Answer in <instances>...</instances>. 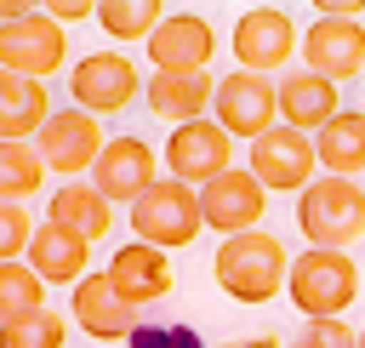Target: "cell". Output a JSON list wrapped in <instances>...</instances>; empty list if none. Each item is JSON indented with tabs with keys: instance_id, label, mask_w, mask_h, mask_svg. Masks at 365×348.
<instances>
[{
	"instance_id": "e0dca14e",
	"label": "cell",
	"mask_w": 365,
	"mask_h": 348,
	"mask_svg": "<svg viewBox=\"0 0 365 348\" xmlns=\"http://www.w3.org/2000/svg\"><path fill=\"white\" fill-rule=\"evenodd\" d=\"M68 314H74V325H80L91 342H125V337L143 325L137 308L120 302V291L108 285V274H86V280L68 291Z\"/></svg>"
},
{
	"instance_id": "d6a6232c",
	"label": "cell",
	"mask_w": 365,
	"mask_h": 348,
	"mask_svg": "<svg viewBox=\"0 0 365 348\" xmlns=\"http://www.w3.org/2000/svg\"><path fill=\"white\" fill-rule=\"evenodd\" d=\"M211 348H279V337H245V342H211Z\"/></svg>"
},
{
	"instance_id": "4dcf8cb0",
	"label": "cell",
	"mask_w": 365,
	"mask_h": 348,
	"mask_svg": "<svg viewBox=\"0 0 365 348\" xmlns=\"http://www.w3.org/2000/svg\"><path fill=\"white\" fill-rule=\"evenodd\" d=\"M46 17H51L57 29H63V23H80V17H91V0H51Z\"/></svg>"
},
{
	"instance_id": "7402d4cb",
	"label": "cell",
	"mask_w": 365,
	"mask_h": 348,
	"mask_svg": "<svg viewBox=\"0 0 365 348\" xmlns=\"http://www.w3.org/2000/svg\"><path fill=\"white\" fill-rule=\"evenodd\" d=\"M46 222H57V228H68L74 240L97 245V240H108V228H114V205H108L91 183H63V188L46 200Z\"/></svg>"
},
{
	"instance_id": "484cf974",
	"label": "cell",
	"mask_w": 365,
	"mask_h": 348,
	"mask_svg": "<svg viewBox=\"0 0 365 348\" xmlns=\"http://www.w3.org/2000/svg\"><path fill=\"white\" fill-rule=\"evenodd\" d=\"M63 342H68V319L51 302L11 319V325H0V348H63Z\"/></svg>"
},
{
	"instance_id": "7c38bea8",
	"label": "cell",
	"mask_w": 365,
	"mask_h": 348,
	"mask_svg": "<svg viewBox=\"0 0 365 348\" xmlns=\"http://www.w3.org/2000/svg\"><path fill=\"white\" fill-rule=\"evenodd\" d=\"M160 183V148H148V137H108L97 165H91V188L108 205H131Z\"/></svg>"
},
{
	"instance_id": "ffe728a7",
	"label": "cell",
	"mask_w": 365,
	"mask_h": 348,
	"mask_svg": "<svg viewBox=\"0 0 365 348\" xmlns=\"http://www.w3.org/2000/svg\"><path fill=\"white\" fill-rule=\"evenodd\" d=\"M211 91H217V74L211 68H200V74H148V86H143L148 114L165 120V126L211 120Z\"/></svg>"
},
{
	"instance_id": "d6986e66",
	"label": "cell",
	"mask_w": 365,
	"mask_h": 348,
	"mask_svg": "<svg viewBox=\"0 0 365 348\" xmlns=\"http://www.w3.org/2000/svg\"><path fill=\"white\" fill-rule=\"evenodd\" d=\"M274 108H279V126L314 137L331 114H342V97H336L331 80H319V74H308V68H291V74L274 80Z\"/></svg>"
},
{
	"instance_id": "4316f807",
	"label": "cell",
	"mask_w": 365,
	"mask_h": 348,
	"mask_svg": "<svg viewBox=\"0 0 365 348\" xmlns=\"http://www.w3.org/2000/svg\"><path fill=\"white\" fill-rule=\"evenodd\" d=\"M46 308V285L29 274V262H0V325Z\"/></svg>"
},
{
	"instance_id": "83f0119b",
	"label": "cell",
	"mask_w": 365,
	"mask_h": 348,
	"mask_svg": "<svg viewBox=\"0 0 365 348\" xmlns=\"http://www.w3.org/2000/svg\"><path fill=\"white\" fill-rule=\"evenodd\" d=\"M29 234H34V217H29V205H11V200H0V262H23V251H29Z\"/></svg>"
},
{
	"instance_id": "603a6c76",
	"label": "cell",
	"mask_w": 365,
	"mask_h": 348,
	"mask_svg": "<svg viewBox=\"0 0 365 348\" xmlns=\"http://www.w3.org/2000/svg\"><path fill=\"white\" fill-rule=\"evenodd\" d=\"M51 120V97L40 80L0 68V143H34V131Z\"/></svg>"
},
{
	"instance_id": "8fae6325",
	"label": "cell",
	"mask_w": 365,
	"mask_h": 348,
	"mask_svg": "<svg viewBox=\"0 0 365 348\" xmlns=\"http://www.w3.org/2000/svg\"><path fill=\"white\" fill-rule=\"evenodd\" d=\"M234 63L245 68V74H274V68H285L291 63V51H297V23H291V11L285 6H251V11H240V23H234Z\"/></svg>"
},
{
	"instance_id": "1f68e13d",
	"label": "cell",
	"mask_w": 365,
	"mask_h": 348,
	"mask_svg": "<svg viewBox=\"0 0 365 348\" xmlns=\"http://www.w3.org/2000/svg\"><path fill=\"white\" fill-rule=\"evenodd\" d=\"M29 11H34V6H23V0H0V29L17 23V17H29Z\"/></svg>"
},
{
	"instance_id": "9c48e42d",
	"label": "cell",
	"mask_w": 365,
	"mask_h": 348,
	"mask_svg": "<svg viewBox=\"0 0 365 348\" xmlns=\"http://www.w3.org/2000/svg\"><path fill=\"white\" fill-rule=\"evenodd\" d=\"M103 143H108V137H103V120L80 114V108H51V120L34 131V154H40V165L57 171V177H68V183H80V171L97 165Z\"/></svg>"
},
{
	"instance_id": "f1b7e54d",
	"label": "cell",
	"mask_w": 365,
	"mask_h": 348,
	"mask_svg": "<svg viewBox=\"0 0 365 348\" xmlns=\"http://www.w3.org/2000/svg\"><path fill=\"white\" fill-rule=\"evenodd\" d=\"M279 348H354V325L348 319H302V331Z\"/></svg>"
},
{
	"instance_id": "5b68a950",
	"label": "cell",
	"mask_w": 365,
	"mask_h": 348,
	"mask_svg": "<svg viewBox=\"0 0 365 348\" xmlns=\"http://www.w3.org/2000/svg\"><path fill=\"white\" fill-rule=\"evenodd\" d=\"M68 97L80 114L103 120V114H125L137 97H143V74L125 51H86L74 68H68Z\"/></svg>"
},
{
	"instance_id": "e575fe53",
	"label": "cell",
	"mask_w": 365,
	"mask_h": 348,
	"mask_svg": "<svg viewBox=\"0 0 365 348\" xmlns=\"http://www.w3.org/2000/svg\"><path fill=\"white\" fill-rule=\"evenodd\" d=\"M359 297H365V268H359Z\"/></svg>"
},
{
	"instance_id": "ac0fdd59",
	"label": "cell",
	"mask_w": 365,
	"mask_h": 348,
	"mask_svg": "<svg viewBox=\"0 0 365 348\" xmlns=\"http://www.w3.org/2000/svg\"><path fill=\"white\" fill-rule=\"evenodd\" d=\"M23 262H29V274H34L46 291H51V285H68V291H74V285L91 274V245L74 240V234L57 228V222H34Z\"/></svg>"
},
{
	"instance_id": "5bb4252c",
	"label": "cell",
	"mask_w": 365,
	"mask_h": 348,
	"mask_svg": "<svg viewBox=\"0 0 365 348\" xmlns=\"http://www.w3.org/2000/svg\"><path fill=\"white\" fill-rule=\"evenodd\" d=\"M262 211H268V194H262V183H257L245 165H228L222 177H211V183L200 188V222L217 228L222 240L262 228Z\"/></svg>"
},
{
	"instance_id": "52a82bcc",
	"label": "cell",
	"mask_w": 365,
	"mask_h": 348,
	"mask_svg": "<svg viewBox=\"0 0 365 348\" xmlns=\"http://www.w3.org/2000/svg\"><path fill=\"white\" fill-rule=\"evenodd\" d=\"M211 126H222L234 143H257L262 131H274V126H279L274 80L245 74V68L222 74V80H217V91H211Z\"/></svg>"
},
{
	"instance_id": "8992f818",
	"label": "cell",
	"mask_w": 365,
	"mask_h": 348,
	"mask_svg": "<svg viewBox=\"0 0 365 348\" xmlns=\"http://www.w3.org/2000/svg\"><path fill=\"white\" fill-rule=\"evenodd\" d=\"M160 165H165L171 183H182V188L200 194L211 177H222V171L234 165V137H228L222 126H211V120L171 126V137H165V148H160Z\"/></svg>"
},
{
	"instance_id": "cb8c5ba5",
	"label": "cell",
	"mask_w": 365,
	"mask_h": 348,
	"mask_svg": "<svg viewBox=\"0 0 365 348\" xmlns=\"http://www.w3.org/2000/svg\"><path fill=\"white\" fill-rule=\"evenodd\" d=\"M91 17L103 23L108 40L131 46V40H148V34H154V23L165 17V6H160V0H97Z\"/></svg>"
},
{
	"instance_id": "2e32d148",
	"label": "cell",
	"mask_w": 365,
	"mask_h": 348,
	"mask_svg": "<svg viewBox=\"0 0 365 348\" xmlns=\"http://www.w3.org/2000/svg\"><path fill=\"white\" fill-rule=\"evenodd\" d=\"M108 285L120 291V302H131V308H148V302H165L171 291H177V268H171V257L165 251H154V245H120L114 257H108Z\"/></svg>"
},
{
	"instance_id": "7a4b0ae2",
	"label": "cell",
	"mask_w": 365,
	"mask_h": 348,
	"mask_svg": "<svg viewBox=\"0 0 365 348\" xmlns=\"http://www.w3.org/2000/svg\"><path fill=\"white\" fill-rule=\"evenodd\" d=\"M285 297L302 319H342L359 302V262L348 251H297L285 268Z\"/></svg>"
},
{
	"instance_id": "d4e9b609",
	"label": "cell",
	"mask_w": 365,
	"mask_h": 348,
	"mask_svg": "<svg viewBox=\"0 0 365 348\" xmlns=\"http://www.w3.org/2000/svg\"><path fill=\"white\" fill-rule=\"evenodd\" d=\"M40 183H46V165H40L34 143H0V200L23 205L40 194Z\"/></svg>"
},
{
	"instance_id": "836d02e7",
	"label": "cell",
	"mask_w": 365,
	"mask_h": 348,
	"mask_svg": "<svg viewBox=\"0 0 365 348\" xmlns=\"http://www.w3.org/2000/svg\"><path fill=\"white\" fill-rule=\"evenodd\" d=\"M354 348H365V325H359V331H354Z\"/></svg>"
},
{
	"instance_id": "3957f363",
	"label": "cell",
	"mask_w": 365,
	"mask_h": 348,
	"mask_svg": "<svg viewBox=\"0 0 365 348\" xmlns=\"http://www.w3.org/2000/svg\"><path fill=\"white\" fill-rule=\"evenodd\" d=\"M297 228L308 251H348L365 234V188L354 177H314L297 194Z\"/></svg>"
},
{
	"instance_id": "f546056e",
	"label": "cell",
	"mask_w": 365,
	"mask_h": 348,
	"mask_svg": "<svg viewBox=\"0 0 365 348\" xmlns=\"http://www.w3.org/2000/svg\"><path fill=\"white\" fill-rule=\"evenodd\" d=\"M125 348H205V342H200V331H188V325H137V331L125 337Z\"/></svg>"
},
{
	"instance_id": "9a60e30c",
	"label": "cell",
	"mask_w": 365,
	"mask_h": 348,
	"mask_svg": "<svg viewBox=\"0 0 365 348\" xmlns=\"http://www.w3.org/2000/svg\"><path fill=\"white\" fill-rule=\"evenodd\" d=\"M297 51H302L308 74L342 86V80L365 74V23H348V17H314V23L297 34Z\"/></svg>"
},
{
	"instance_id": "d590c367",
	"label": "cell",
	"mask_w": 365,
	"mask_h": 348,
	"mask_svg": "<svg viewBox=\"0 0 365 348\" xmlns=\"http://www.w3.org/2000/svg\"><path fill=\"white\" fill-rule=\"evenodd\" d=\"M359 188H365V177H359Z\"/></svg>"
},
{
	"instance_id": "8d00e7d4",
	"label": "cell",
	"mask_w": 365,
	"mask_h": 348,
	"mask_svg": "<svg viewBox=\"0 0 365 348\" xmlns=\"http://www.w3.org/2000/svg\"><path fill=\"white\" fill-rule=\"evenodd\" d=\"M359 80H365V74H359Z\"/></svg>"
},
{
	"instance_id": "6da1fadb",
	"label": "cell",
	"mask_w": 365,
	"mask_h": 348,
	"mask_svg": "<svg viewBox=\"0 0 365 348\" xmlns=\"http://www.w3.org/2000/svg\"><path fill=\"white\" fill-rule=\"evenodd\" d=\"M285 240H274L268 228H251V234H234L217 245L211 257V280L222 285V297L234 302H274L285 291Z\"/></svg>"
},
{
	"instance_id": "4fadbf2b",
	"label": "cell",
	"mask_w": 365,
	"mask_h": 348,
	"mask_svg": "<svg viewBox=\"0 0 365 348\" xmlns=\"http://www.w3.org/2000/svg\"><path fill=\"white\" fill-rule=\"evenodd\" d=\"M143 46H148L154 74H200L217 57V29L200 11H165Z\"/></svg>"
},
{
	"instance_id": "ba28073f",
	"label": "cell",
	"mask_w": 365,
	"mask_h": 348,
	"mask_svg": "<svg viewBox=\"0 0 365 348\" xmlns=\"http://www.w3.org/2000/svg\"><path fill=\"white\" fill-rule=\"evenodd\" d=\"M245 171L262 183V194H302L314 177H319V160H314V137L291 131V126H274L251 143L245 154Z\"/></svg>"
},
{
	"instance_id": "30bf717a",
	"label": "cell",
	"mask_w": 365,
	"mask_h": 348,
	"mask_svg": "<svg viewBox=\"0 0 365 348\" xmlns=\"http://www.w3.org/2000/svg\"><path fill=\"white\" fill-rule=\"evenodd\" d=\"M63 63H68V29H57L46 11H29V17L0 29V68L6 74H23V80L46 86Z\"/></svg>"
},
{
	"instance_id": "277c9868",
	"label": "cell",
	"mask_w": 365,
	"mask_h": 348,
	"mask_svg": "<svg viewBox=\"0 0 365 348\" xmlns=\"http://www.w3.org/2000/svg\"><path fill=\"white\" fill-rule=\"evenodd\" d=\"M200 194L160 177L143 200H131V240L137 245H154V251H182L200 240Z\"/></svg>"
},
{
	"instance_id": "44dd1931",
	"label": "cell",
	"mask_w": 365,
	"mask_h": 348,
	"mask_svg": "<svg viewBox=\"0 0 365 348\" xmlns=\"http://www.w3.org/2000/svg\"><path fill=\"white\" fill-rule=\"evenodd\" d=\"M319 177H365V108H342L314 131Z\"/></svg>"
}]
</instances>
